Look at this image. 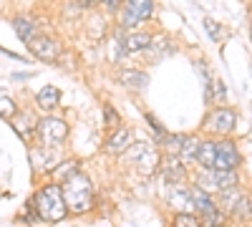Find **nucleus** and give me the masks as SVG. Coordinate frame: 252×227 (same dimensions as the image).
<instances>
[{
    "label": "nucleus",
    "mask_w": 252,
    "mask_h": 227,
    "mask_svg": "<svg viewBox=\"0 0 252 227\" xmlns=\"http://www.w3.org/2000/svg\"><path fill=\"white\" fill-rule=\"evenodd\" d=\"M164 141H166V147H169V154H179L182 152V144H184V136H172V139L166 136Z\"/></svg>",
    "instance_id": "23"
},
{
    "label": "nucleus",
    "mask_w": 252,
    "mask_h": 227,
    "mask_svg": "<svg viewBox=\"0 0 252 227\" xmlns=\"http://www.w3.org/2000/svg\"><path fill=\"white\" fill-rule=\"evenodd\" d=\"M235 111L232 109H217L212 116L207 119V129L209 131H217V134H227V131H232L235 129Z\"/></svg>",
    "instance_id": "8"
},
{
    "label": "nucleus",
    "mask_w": 252,
    "mask_h": 227,
    "mask_svg": "<svg viewBox=\"0 0 252 227\" xmlns=\"http://www.w3.org/2000/svg\"><path fill=\"white\" fill-rule=\"evenodd\" d=\"M199 147H202V141H197L194 136H184V144H182V152H179L182 162H189V159H197V154H199Z\"/></svg>",
    "instance_id": "18"
},
{
    "label": "nucleus",
    "mask_w": 252,
    "mask_h": 227,
    "mask_svg": "<svg viewBox=\"0 0 252 227\" xmlns=\"http://www.w3.org/2000/svg\"><path fill=\"white\" fill-rule=\"evenodd\" d=\"M192 195H194L197 210H199L202 217H204V225H207V227H217V225L222 222V217H220L217 204L212 202V197H209V192L202 190V187H192Z\"/></svg>",
    "instance_id": "6"
},
{
    "label": "nucleus",
    "mask_w": 252,
    "mask_h": 227,
    "mask_svg": "<svg viewBox=\"0 0 252 227\" xmlns=\"http://www.w3.org/2000/svg\"><path fill=\"white\" fill-rule=\"evenodd\" d=\"M35 212L46 222H61L66 217L68 204H66V197H63V190L58 184H48V187H43L35 195Z\"/></svg>",
    "instance_id": "1"
},
{
    "label": "nucleus",
    "mask_w": 252,
    "mask_h": 227,
    "mask_svg": "<svg viewBox=\"0 0 252 227\" xmlns=\"http://www.w3.org/2000/svg\"><path fill=\"white\" fill-rule=\"evenodd\" d=\"M13 26H15V33L20 35V40H23V43H31V40L35 38V28H33L31 20H26V18H15V20H13Z\"/></svg>",
    "instance_id": "16"
},
{
    "label": "nucleus",
    "mask_w": 252,
    "mask_h": 227,
    "mask_svg": "<svg viewBox=\"0 0 252 227\" xmlns=\"http://www.w3.org/2000/svg\"><path fill=\"white\" fill-rule=\"evenodd\" d=\"M58 98H61V91L56 86H46V89H40V94H38V106L51 111V109L58 106Z\"/></svg>",
    "instance_id": "15"
},
{
    "label": "nucleus",
    "mask_w": 252,
    "mask_h": 227,
    "mask_svg": "<svg viewBox=\"0 0 252 227\" xmlns=\"http://www.w3.org/2000/svg\"><path fill=\"white\" fill-rule=\"evenodd\" d=\"M63 197H66V204L71 212H86L94 199V187L83 174H73L63 184Z\"/></svg>",
    "instance_id": "2"
},
{
    "label": "nucleus",
    "mask_w": 252,
    "mask_h": 227,
    "mask_svg": "<svg viewBox=\"0 0 252 227\" xmlns=\"http://www.w3.org/2000/svg\"><path fill=\"white\" fill-rule=\"evenodd\" d=\"M240 164V154L237 147L232 141H220L217 144V162H215V169H235Z\"/></svg>",
    "instance_id": "10"
},
{
    "label": "nucleus",
    "mask_w": 252,
    "mask_h": 227,
    "mask_svg": "<svg viewBox=\"0 0 252 227\" xmlns=\"http://www.w3.org/2000/svg\"><path fill=\"white\" fill-rule=\"evenodd\" d=\"M124 159L134 162L141 174H152L159 167V157H157V152L149 147V144H134V147H129V152L124 154Z\"/></svg>",
    "instance_id": "5"
},
{
    "label": "nucleus",
    "mask_w": 252,
    "mask_h": 227,
    "mask_svg": "<svg viewBox=\"0 0 252 227\" xmlns=\"http://www.w3.org/2000/svg\"><path fill=\"white\" fill-rule=\"evenodd\" d=\"M174 227H199V222L192 217V212H179L174 217Z\"/></svg>",
    "instance_id": "20"
},
{
    "label": "nucleus",
    "mask_w": 252,
    "mask_h": 227,
    "mask_svg": "<svg viewBox=\"0 0 252 227\" xmlns=\"http://www.w3.org/2000/svg\"><path fill=\"white\" fill-rule=\"evenodd\" d=\"M197 159H199V164H202L204 169H215V162H217V144H212V141H202Z\"/></svg>",
    "instance_id": "14"
},
{
    "label": "nucleus",
    "mask_w": 252,
    "mask_h": 227,
    "mask_svg": "<svg viewBox=\"0 0 252 227\" xmlns=\"http://www.w3.org/2000/svg\"><path fill=\"white\" fill-rule=\"evenodd\" d=\"M152 46V35L149 33H131L124 38V51L126 53H136V51H144Z\"/></svg>",
    "instance_id": "13"
},
{
    "label": "nucleus",
    "mask_w": 252,
    "mask_h": 227,
    "mask_svg": "<svg viewBox=\"0 0 252 227\" xmlns=\"http://www.w3.org/2000/svg\"><path fill=\"white\" fill-rule=\"evenodd\" d=\"M235 212H237V217H242V220H247V217L252 215V202H250L247 197H242V199L237 202V207H235Z\"/></svg>",
    "instance_id": "21"
},
{
    "label": "nucleus",
    "mask_w": 252,
    "mask_h": 227,
    "mask_svg": "<svg viewBox=\"0 0 252 227\" xmlns=\"http://www.w3.org/2000/svg\"><path fill=\"white\" fill-rule=\"evenodd\" d=\"M28 46H31L33 56L40 58V61H46V64H51V61H56L61 56V46L56 43V40H51V38H33Z\"/></svg>",
    "instance_id": "9"
},
{
    "label": "nucleus",
    "mask_w": 252,
    "mask_h": 227,
    "mask_svg": "<svg viewBox=\"0 0 252 227\" xmlns=\"http://www.w3.org/2000/svg\"><path fill=\"white\" fill-rule=\"evenodd\" d=\"M68 134V127H66V121H61V119H43V121H38V136L43 144H61L63 139H66Z\"/></svg>",
    "instance_id": "7"
},
{
    "label": "nucleus",
    "mask_w": 252,
    "mask_h": 227,
    "mask_svg": "<svg viewBox=\"0 0 252 227\" xmlns=\"http://www.w3.org/2000/svg\"><path fill=\"white\" fill-rule=\"evenodd\" d=\"M154 13V0H124L121 8V26L124 28H134L141 20H146Z\"/></svg>",
    "instance_id": "4"
},
{
    "label": "nucleus",
    "mask_w": 252,
    "mask_h": 227,
    "mask_svg": "<svg viewBox=\"0 0 252 227\" xmlns=\"http://www.w3.org/2000/svg\"><path fill=\"white\" fill-rule=\"evenodd\" d=\"M106 124H119V114L111 106H106Z\"/></svg>",
    "instance_id": "24"
},
{
    "label": "nucleus",
    "mask_w": 252,
    "mask_h": 227,
    "mask_svg": "<svg viewBox=\"0 0 252 227\" xmlns=\"http://www.w3.org/2000/svg\"><path fill=\"white\" fill-rule=\"evenodd\" d=\"M235 184H237L235 169H204L197 179V187L207 192H224V190H232Z\"/></svg>",
    "instance_id": "3"
},
{
    "label": "nucleus",
    "mask_w": 252,
    "mask_h": 227,
    "mask_svg": "<svg viewBox=\"0 0 252 227\" xmlns=\"http://www.w3.org/2000/svg\"><path fill=\"white\" fill-rule=\"evenodd\" d=\"M129 147H131V129H126V127H119L111 134L109 144H106V149L114 152V154H121L124 149H129Z\"/></svg>",
    "instance_id": "12"
},
{
    "label": "nucleus",
    "mask_w": 252,
    "mask_h": 227,
    "mask_svg": "<svg viewBox=\"0 0 252 227\" xmlns=\"http://www.w3.org/2000/svg\"><path fill=\"white\" fill-rule=\"evenodd\" d=\"M103 3H106L109 8H119V0H103Z\"/></svg>",
    "instance_id": "25"
},
{
    "label": "nucleus",
    "mask_w": 252,
    "mask_h": 227,
    "mask_svg": "<svg viewBox=\"0 0 252 227\" xmlns=\"http://www.w3.org/2000/svg\"><path fill=\"white\" fill-rule=\"evenodd\" d=\"M169 202H172V207H174L177 212H194V210H197L192 190H179V187H174L172 195H169Z\"/></svg>",
    "instance_id": "11"
},
{
    "label": "nucleus",
    "mask_w": 252,
    "mask_h": 227,
    "mask_svg": "<svg viewBox=\"0 0 252 227\" xmlns=\"http://www.w3.org/2000/svg\"><path fill=\"white\" fill-rule=\"evenodd\" d=\"M121 84H126V86H131V89H144L146 86V73H141V71H121Z\"/></svg>",
    "instance_id": "17"
},
{
    "label": "nucleus",
    "mask_w": 252,
    "mask_h": 227,
    "mask_svg": "<svg viewBox=\"0 0 252 227\" xmlns=\"http://www.w3.org/2000/svg\"><path fill=\"white\" fill-rule=\"evenodd\" d=\"M164 177H166V182H172V184H177V182H182L184 179V172H182V164L179 162H169L164 167Z\"/></svg>",
    "instance_id": "19"
},
{
    "label": "nucleus",
    "mask_w": 252,
    "mask_h": 227,
    "mask_svg": "<svg viewBox=\"0 0 252 227\" xmlns=\"http://www.w3.org/2000/svg\"><path fill=\"white\" fill-rule=\"evenodd\" d=\"M0 106H3V109H0V111H3V119H13L15 116V104H13L8 96L0 98Z\"/></svg>",
    "instance_id": "22"
}]
</instances>
